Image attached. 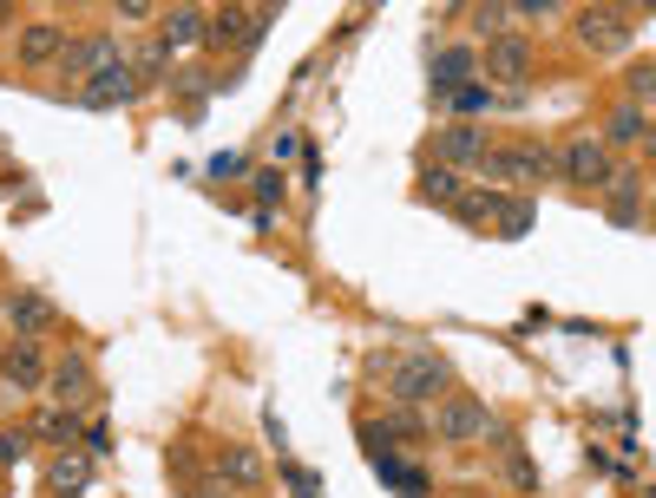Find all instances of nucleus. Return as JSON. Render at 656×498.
<instances>
[{
    "label": "nucleus",
    "instance_id": "nucleus-13",
    "mask_svg": "<svg viewBox=\"0 0 656 498\" xmlns=\"http://www.w3.org/2000/svg\"><path fill=\"white\" fill-rule=\"evenodd\" d=\"M473 46H447L440 59H434V92H460V85H473Z\"/></svg>",
    "mask_w": 656,
    "mask_h": 498
},
{
    "label": "nucleus",
    "instance_id": "nucleus-3",
    "mask_svg": "<svg viewBox=\"0 0 656 498\" xmlns=\"http://www.w3.org/2000/svg\"><path fill=\"white\" fill-rule=\"evenodd\" d=\"M447 361H434V355H407L394 374H388V394L394 401H434V394H447Z\"/></svg>",
    "mask_w": 656,
    "mask_h": 498
},
{
    "label": "nucleus",
    "instance_id": "nucleus-30",
    "mask_svg": "<svg viewBox=\"0 0 656 498\" xmlns=\"http://www.w3.org/2000/svg\"><path fill=\"white\" fill-rule=\"evenodd\" d=\"M85 453L105 460V453H112V433H105V427H85Z\"/></svg>",
    "mask_w": 656,
    "mask_h": 498
},
{
    "label": "nucleus",
    "instance_id": "nucleus-12",
    "mask_svg": "<svg viewBox=\"0 0 656 498\" xmlns=\"http://www.w3.org/2000/svg\"><path fill=\"white\" fill-rule=\"evenodd\" d=\"M59 53H66V26L33 20V26L20 33V59H26V66H46V59H59Z\"/></svg>",
    "mask_w": 656,
    "mask_h": 498
},
{
    "label": "nucleus",
    "instance_id": "nucleus-18",
    "mask_svg": "<svg viewBox=\"0 0 656 498\" xmlns=\"http://www.w3.org/2000/svg\"><path fill=\"white\" fill-rule=\"evenodd\" d=\"M33 440H59V447H72V440H79V414H72V407L39 414V420H33Z\"/></svg>",
    "mask_w": 656,
    "mask_h": 498
},
{
    "label": "nucleus",
    "instance_id": "nucleus-14",
    "mask_svg": "<svg viewBox=\"0 0 656 498\" xmlns=\"http://www.w3.org/2000/svg\"><path fill=\"white\" fill-rule=\"evenodd\" d=\"M375 473H381V479H388L401 498H427V473H421V466H407V460H394V453H381V460H375Z\"/></svg>",
    "mask_w": 656,
    "mask_h": 498
},
{
    "label": "nucleus",
    "instance_id": "nucleus-16",
    "mask_svg": "<svg viewBox=\"0 0 656 498\" xmlns=\"http://www.w3.org/2000/svg\"><path fill=\"white\" fill-rule=\"evenodd\" d=\"M651 131V112L644 105H618L611 118H605V144H637Z\"/></svg>",
    "mask_w": 656,
    "mask_h": 498
},
{
    "label": "nucleus",
    "instance_id": "nucleus-4",
    "mask_svg": "<svg viewBox=\"0 0 656 498\" xmlns=\"http://www.w3.org/2000/svg\"><path fill=\"white\" fill-rule=\"evenodd\" d=\"M559 177H572V184H611V144L591 138V131H578L559 151Z\"/></svg>",
    "mask_w": 656,
    "mask_h": 498
},
{
    "label": "nucleus",
    "instance_id": "nucleus-21",
    "mask_svg": "<svg viewBox=\"0 0 656 498\" xmlns=\"http://www.w3.org/2000/svg\"><path fill=\"white\" fill-rule=\"evenodd\" d=\"M421 197H427V204H460V177L440 164V171H427V177H421Z\"/></svg>",
    "mask_w": 656,
    "mask_h": 498
},
{
    "label": "nucleus",
    "instance_id": "nucleus-9",
    "mask_svg": "<svg viewBox=\"0 0 656 498\" xmlns=\"http://www.w3.org/2000/svg\"><path fill=\"white\" fill-rule=\"evenodd\" d=\"M7 322H13L20 341H39V335L59 322V309H53L46 296H13V302H7Z\"/></svg>",
    "mask_w": 656,
    "mask_h": 498
},
{
    "label": "nucleus",
    "instance_id": "nucleus-10",
    "mask_svg": "<svg viewBox=\"0 0 656 498\" xmlns=\"http://www.w3.org/2000/svg\"><path fill=\"white\" fill-rule=\"evenodd\" d=\"M434 151H440V164H480L486 158V131L480 125H447L434 138Z\"/></svg>",
    "mask_w": 656,
    "mask_h": 498
},
{
    "label": "nucleus",
    "instance_id": "nucleus-8",
    "mask_svg": "<svg viewBox=\"0 0 656 498\" xmlns=\"http://www.w3.org/2000/svg\"><path fill=\"white\" fill-rule=\"evenodd\" d=\"M486 72H493V79H506V85H519V79L532 72V46H526L519 33H499V39H486Z\"/></svg>",
    "mask_w": 656,
    "mask_h": 498
},
{
    "label": "nucleus",
    "instance_id": "nucleus-27",
    "mask_svg": "<svg viewBox=\"0 0 656 498\" xmlns=\"http://www.w3.org/2000/svg\"><path fill=\"white\" fill-rule=\"evenodd\" d=\"M644 99H656V72H651V66L631 72V105H644Z\"/></svg>",
    "mask_w": 656,
    "mask_h": 498
},
{
    "label": "nucleus",
    "instance_id": "nucleus-1",
    "mask_svg": "<svg viewBox=\"0 0 656 498\" xmlns=\"http://www.w3.org/2000/svg\"><path fill=\"white\" fill-rule=\"evenodd\" d=\"M427 433L447 440V447H473V440L493 433V414H486V401H473V394H447L440 414L427 420Z\"/></svg>",
    "mask_w": 656,
    "mask_h": 498
},
{
    "label": "nucleus",
    "instance_id": "nucleus-7",
    "mask_svg": "<svg viewBox=\"0 0 656 498\" xmlns=\"http://www.w3.org/2000/svg\"><path fill=\"white\" fill-rule=\"evenodd\" d=\"M112 59H118L112 33H92V39H66V53H59V72H72V79H99Z\"/></svg>",
    "mask_w": 656,
    "mask_h": 498
},
{
    "label": "nucleus",
    "instance_id": "nucleus-20",
    "mask_svg": "<svg viewBox=\"0 0 656 498\" xmlns=\"http://www.w3.org/2000/svg\"><path fill=\"white\" fill-rule=\"evenodd\" d=\"M223 479H230V486H256V479H263L256 453H250V447H230V453H223Z\"/></svg>",
    "mask_w": 656,
    "mask_h": 498
},
{
    "label": "nucleus",
    "instance_id": "nucleus-26",
    "mask_svg": "<svg viewBox=\"0 0 656 498\" xmlns=\"http://www.w3.org/2000/svg\"><path fill=\"white\" fill-rule=\"evenodd\" d=\"M283 190H289V184H283V171H276V164H269V171H256V197H263V204H283Z\"/></svg>",
    "mask_w": 656,
    "mask_h": 498
},
{
    "label": "nucleus",
    "instance_id": "nucleus-35",
    "mask_svg": "<svg viewBox=\"0 0 656 498\" xmlns=\"http://www.w3.org/2000/svg\"><path fill=\"white\" fill-rule=\"evenodd\" d=\"M644 151H651V158H656V118H651V131H644Z\"/></svg>",
    "mask_w": 656,
    "mask_h": 498
},
{
    "label": "nucleus",
    "instance_id": "nucleus-32",
    "mask_svg": "<svg viewBox=\"0 0 656 498\" xmlns=\"http://www.w3.org/2000/svg\"><path fill=\"white\" fill-rule=\"evenodd\" d=\"M151 13H158L151 0H125V7H118V20H151Z\"/></svg>",
    "mask_w": 656,
    "mask_h": 498
},
{
    "label": "nucleus",
    "instance_id": "nucleus-25",
    "mask_svg": "<svg viewBox=\"0 0 656 498\" xmlns=\"http://www.w3.org/2000/svg\"><path fill=\"white\" fill-rule=\"evenodd\" d=\"M164 66H171V46H164V39H151V46L138 53V79H158Z\"/></svg>",
    "mask_w": 656,
    "mask_h": 498
},
{
    "label": "nucleus",
    "instance_id": "nucleus-33",
    "mask_svg": "<svg viewBox=\"0 0 656 498\" xmlns=\"http://www.w3.org/2000/svg\"><path fill=\"white\" fill-rule=\"evenodd\" d=\"M177 92H191V99H204V92H210V79H204V72H184V79H177Z\"/></svg>",
    "mask_w": 656,
    "mask_h": 498
},
{
    "label": "nucleus",
    "instance_id": "nucleus-11",
    "mask_svg": "<svg viewBox=\"0 0 656 498\" xmlns=\"http://www.w3.org/2000/svg\"><path fill=\"white\" fill-rule=\"evenodd\" d=\"M0 381H7L13 394H33V387L46 381V368H39L33 341H20V348H7V355H0Z\"/></svg>",
    "mask_w": 656,
    "mask_h": 498
},
{
    "label": "nucleus",
    "instance_id": "nucleus-5",
    "mask_svg": "<svg viewBox=\"0 0 656 498\" xmlns=\"http://www.w3.org/2000/svg\"><path fill=\"white\" fill-rule=\"evenodd\" d=\"M138 92H145V79H138V72L125 66V59H112V66H105L99 79H85V85H79V99H85L92 112H105V105H131Z\"/></svg>",
    "mask_w": 656,
    "mask_h": 498
},
{
    "label": "nucleus",
    "instance_id": "nucleus-31",
    "mask_svg": "<svg viewBox=\"0 0 656 498\" xmlns=\"http://www.w3.org/2000/svg\"><path fill=\"white\" fill-rule=\"evenodd\" d=\"M289 486H296V498H315V473H302V466H289Z\"/></svg>",
    "mask_w": 656,
    "mask_h": 498
},
{
    "label": "nucleus",
    "instance_id": "nucleus-17",
    "mask_svg": "<svg viewBox=\"0 0 656 498\" xmlns=\"http://www.w3.org/2000/svg\"><path fill=\"white\" fill-rule=\"evenodd\" d=\"M46 387L59 394V407H66V401H79V394L92 387V368H85V355H72V361H59V368L46 374Z\"/></svg>",
    "mask_w": 656,
    "mask_h": 498
},
{
    "label": "nucleus",
    "instance_id": "nucleus-23",
    "mask_svg": "<svg viewBox=\"0 0 656 498\" xmlns=\"http://www.w3.org/2000/svg\"><path fill=\"white\" fill-rule=\"evenodd\" d=\"M33 453V427H0V466H20Z\"/></svg>",
    "mask_w": 656,
    "mask_h": 498
},
{
    "label": "nucleus",
    "instance_id": "nucleus-15",
    "mask_svg": "<svg viewBox=\"0 0 656 498\" xmlns=\"http://www.w3.org/2000/svg\"><path fill=\"white\" fill-rule=\"evenodd\" d=\"M204 26H210L204 7H171L164 13V46H191V39H204Z\"/></svg>",
    "mask_w": 656,
    "mask_h": 498
},
{
    "label": "nucleus",
    "instance_id": "nucleus-19",
    "mask_svg": "<svg viewBox=\"0 0 656 498\" xmlns=\"http://www.w3.org/2000/svg\"><path fill=\"white\" fill-rule=\"evenodd\" d=\"M493 217H499V223H506V230H499V236H526V230H532V217H539V210H532V204H526V197H513V204H506V197H493Z\"/></svg>",
    "mask_w": 656,
    "mask_h": 498
},
{
    "label": "nucleus",
    "instance_id": "nucleus-34",
    "mask_svg": "<svg viewBox=\"0 0 656 498\" xmlns=\"http://www.w3.org/2000/svg\"><path fill=\"white\" fill-rule=\"evenodd\" d=\"M237 171H243V158H237V151H223V158L210 164V177H237Z\"/></svg>",
    "mask_w": 656,
    "mask_h": 498
},
{
    "label": "nucleus",
    "instance_id": "nucleus-29",
    "mask_svg": "<svg viewBox=\"0 0 656 498\" xmlns=\"http://www.w3.org/2000/svg\"><path fill=\"white\" fill-rule=\"evenodd\" d=\"M453 105H460V112H480V105H493V92H486V85H460Z\"/></svg>",
    "mask_w": 656,
    "mask_h": 498
},
{
    "label": "nucleus",
    "instance_id": "nucleus-28",
    "mask_svg": "<svg viewBox=\"0 0 656 498\" xmlns=\"http://www.w3.org/2000/svg\"><path fill=\"white\" fill-rule=\"evenodd\" d=\"M559 13V0H519L513 7V20H552Z\"/></svg>",
    "mask_w": 656,
    "mask_h": 498
},
{
    "label": "nucleus",
    "instance_id": "nucleus-6",
    "mask_svg": "<svg viewBox=\"0 0 656 498\" xmlns=\"http://www.w3.org/2000/svg\"><path fill=\"white\" fill-rule=\"evenodd\" d=\"M578 39H585L591 53H618V46L631 39L624 7H585V13H578Z\"/></svg>",
    "mask_w": 656,
    "mask_h": 498
},
{
    "label": "nucleus",
    "instance_id": "nucleus-22",
    "mask_svg": "<svg viewBox=\"0 0 656 498\" xmlns=\"http://www.w3.org/2000/svg\"><path fill=\"white\" fill-rule=\"evenodd\" d=\"M506 26H513V7H499V0H493V7H473V33H480V39H499Z\"/></svg>",
    "mask_w": 656,
    "mask_h": 498
},
{
    "label": "nucleus",
    "instance_id": "nucleus-2",
    "mask_svg": "<svg viewBox=\"0 0 656 498\" xmlns=\"http://www.w3.org/2000/svg\"><path fill=\"white\" fill-rule=\"evenodd\" d=\"M480 171H486V177H506V184H539V177L559 171V158L539 151V144H513V151H486Z\"/></svg>",
    "mask_w": 656,
    "mask_h": 498
},
{
    "label": "nucleus",
    "instance_id": "nucleus-24",
    "mask_svg": "<svg viewBox=\"0 0 656 498\" xmlns=\"http://www.w3.org/2000/svg\"><path fill=\"white\" fill-rule=\"evenodd\" d=\"M85 466H92V453H59V460H53V486H79Z\"/></svg>",
    "mask_w": 656,
    "mask_h": 498
}]
</instances>
